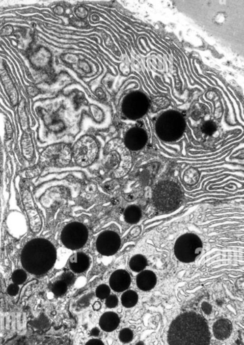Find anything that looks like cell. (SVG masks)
<instances>
[{
	"instance_id": "1",
	"label": "cell",
	"mask_w": 244,
	"mask_h": 345,
	"mask_svg": "<svg viewBox=\"0 0 244 345\" xmlns=\"http://www.w3.org/2000/svg\"><path fill=\"white\" fill-rule=\"evenodd\" d=\"M169 345H209L211 333L205 319L196 312H185L173 321L167 336Z\"/></svg>"
},
{
	"instance_id": "2",
	"label": "cell",
	"mask_w": 244,
	"mask_h": 345,
	"mask_svg": "<svg viewBox=\"0 0 244 345\" xmlns=\"http://www.w3.org/2000/svg\"><path fill=\"white\" fill-rule=\"evenodd\" d=\"M57 259L54 245L47 239L37 238L27 243L21 254V264L27 272L40 276L50 271Z\"/></svg>"
},
{
	"instance_id": "3",
	"label": "cell",
	"mask_w": 244,
	"mask_h": 345,
	"mask_svg": "<svg viewBox=\"0 0 244 345\" xmlns=\"http://www.w3.org/2000/svg\"><path fill=\"white\" fill-rule=\"evenodd\" d=\"M183 199L180 187L172 181H163L155 186L153 193V204L161 212H168L176 209Z\"/></svg>"
},
{
	"instance_id": "4",
	"label": "cell",
	"mask_w": 244,
	"mask_h": 345,
	"mask_svg": "<svg viewBox=\"0 0 244 345\" xmlns=\"http://www.w3.org/2000/svg\"><path fill=\"white\" fill-rule=\"evenodd\" d=\"M203 248L201 239L196 234L186 233L175 241V257L184 263H191L199 257Z\"/></svg>"
},
{
	"instance_id": "5",
	"label": "cell",
	"mask_w": 244,
	"mask_h": 345,
	"mask_svg": "<svg viewBox=\"0 0 244 345\" xmlns=\"http://www.w3.org/2000/svg\"><path fill=\"white\" fill-rule=\"evenodd\" d=\"M98 152L99 147L95 140L85 136L76 143L72 150V156L77 165L85 168L95 161Z\"/></svg>"
},
{
	"instance_id": "6",
	"label": "cell",
	"mask_w": 244,
	"mask_h": 345,
	"mask_svg": "<svg viewBox=\"0 0 244 345\" xmlns=\"http://www.w3.org/2000/svg\"><path fill=\"white\" fill-rule=\"evenodd\" d=\"M87 228L82 223L73 222L66 225L61 231V241L64 246L72 250H79L88 240Z\"/></svg>"
},
{
	"instance_id": "7",
	"label": "cell",
	"mask_w": 244,
	"mask_h": 345,
	"mask_svg": "<svg viewBox=\"0 0 244 345\" xmlns=\"http://www.w3.org/2000/svg\"><path fill=\"white\" fill-rule=\"evenodd\" d=\"M72 157V150L68 145L56 144L45 150L41 161L48 166L63 167L70 163Z\"/></svg>"
},
{
	"instance_id": "8",
	"label": "cell",
	"mask_w": 244,
	"mask_h": 345,
	"mask_svg": "<svg viewBox=\"0 0 244 345\" xmlns=\"http://www.w3.org/2000/svg\"><path fill=\"white\" fill-rule=\"evenodd\" d=\"M120 246V237L113 230L102 232L96 241L97 252L106 257L114 255L118 251Z\"/></svg>"
},
{
	"instance_id": "9",
	"label": "cell",
	"mask_w": 244,
	"mask_h": 345,
	"mask_svg": "<svg viewBox=\"0 0 244 345\" xmlns=\"http://www.w3.org/2000/svg\"><path fill=\"white\" fill-rule=\"evenodd\" d=\"M147 142V136L142 129H133L130 131L125 139V144L128 149L138 150L142 149Z\"/></svg>"
},
{
	"instance_id": "10",
	"label": "cell",
	"mask_w": 244,
	"mask_h": 345,
	"mask_svg": "<svg viewBox=\"0 0 244 345\" xmlns=\"http://www.w3.org/2000/svg\"><path fill=\"white\" fill-rule=\"evenodd\" d=\"M131 277L130 274L125 270H117L112 273L109 279L110 288L114 291H125L130 288Z\"/></svg>"
},
{
	"instance_id": "11",
	"label": "cell",
	"mask_w": 244,
	"mask_h": 345,
	"mask_svg": "<svg viewBox=\"0 0 244 345\" xmlns=\"http://www.w3.org/2000/svg\"><path fill=\"white\" fill-rule=\"evenodd\" d=\"M69 266L72 272L82 273L87 270L90 266L89 258L83 252H77L70 258Z\"/></svg>"
},
{
	"instance_id": "12",
	"label": "cell",
	"mask_w": 244,
	"mask_h": 345,
	"mask_svg": "<svg viewBox=\"0 0 244 345\" xmlns=\"http://www.w3.org/2000/svg\"><path fill=\"white\" fill-rule=\"evenodd\" d=\"M157 276L151 270H143L137 276L136 284L138 288L143 291L153 289L157 284Z\"/></svg>"
},
{
	"instance_id": "13",
	"label": "cell",
	"mask_w": 244,
	"mask_h": 345,
	"mask_svg": "<svg viewBox=\"0 0 244 345\" xmlns=\"http://www.w3.org/2000/svg\"><path fill=\"white\" fill-rule=\"evenodd\" d=\"M233 326L230 321L227 319H220L213 324L214 336L218 340L224 341L228 339L232 332Z\"/></svg>"
},
{
	"instance_id": "14",
	"label": "cell",
	"mask_w": 244,
	"mask_h": 345,
	"mask_svg": "<svg viewBox=\"0 0 244 345\" xmlns=\"http://www.w3.org/2000/svg\"><path fill=\"white\" fill-rule=\"evenodd\" d=\"M120 319L115 312H108L101 316L99 326L105 332H110L116 329L120 324Z\"/></svg>"
},
{
	"instance_id": "15",
	"label": "cell",
	"mask_w": 244,
	"mask_h": 345,
	"mask_svg": "<svg viewBox=\"0 0 244 345\" xmlns=\"http://www.w3.org/2000/svg\"><path fill=\"white\" fill-rule=\"evenodd\" d=\"M124 219L129 224H136L142 217L140 208L136 205H130L124 212Z\"/></svg>"
},
{
	"instance_id": "16",
	"label": "cell",
	"mask_w": 244,
	"mask_h": 345,
	"mask_svg": "<svg viewBox=\"0 0 244 345\" xmlns=\"http://www.w3.org/2000/svg\"><path fill=\"white\" fill-rule=\"evenodd\" d=\"M147 266V259L141 254L134 256L129 261L130 269L135 272L143 271Z\"/></svg>"
},
{
	"instance_id": "17",
	"label": "cell",
	"mask_w": 244,
	"mask_h": 345,
	"mask_svg": "<svg viewBox=\"0 0 244 345\" xmlns=\"http://www.w3.org/2000/svg\"><path fill=\"white\" fill-rule=\"evenodd\" d=\"M121 301H122L123 306H124L125 308H133L138 303V294L135 290H128L122 294Z\"/></svg>"
},
{
	"instance_id": "18",
	"label": "cell",
	"mask_w": 244,
	"mask_h": 345,
	"mask_svg": "<svg viewBox=\"0 0 244 345\" xmlns=\"http://www.w3.org/2000/svg\"><path fill=\"white\" fill-rule=\"evenodd\" d=\"M67 289H68V285L61 280L54 283L52 288V292L57 297H61L64 295L66 293Z\"/></svg>"
},
{
	"instance_id": "19",
	"label": "cell",
	"mask_w": 244,
	"mask_h": 345,
	"mask_svg": "<svg viewBox=\"0 0 244 345\" xmlns=\"http://www.w3.org/2000/svg\"><path fill=\"white\" fill-rule=\"evenodd\" d=\"M27 272L24 270H16L12 275V280L14 284L22 285L27 281Z\"/></svg>"
},
{
	"instance_id": "20",
	"label": "cell",
	"mask_w": 244,
	"mask_h": 345,
	"mask_svg": "<svg viewBox=\"0 0 244 345\" xmlns=\"http://www.w3.org/2000/svg\"><path fill=\"white\" fill-rule=\"evenodd\" d=\"M111 293V289L108 285L103 284L99 285L96 289V295L100 299L108 298Z\"/></svg>"
},
{
	"instance_id": "21",
	"label": "cell",
	"mask_w": 244,
	"mask_h": 345,
	"mask_svg": "<svg viewBox=\"0 0 244 345\" xmlns=\"http://www.w3.org/2000/svg\"><path fill=\"white\" fill-rule=\"evenodd\" d=\"M134 338V333L133 330L129 328H124L121 330L119 334V339L121 342L124 343H128L133 341Z\"/></svg>"
},
{
	"instance_id": "22",
	"label": "cell",
	"mask_w": 244,
	"mask_h": 345,
	"mask_svg": "<svg viewBox=\"0 0 244 345\" xmlns=\"http://www.w3.org/2000/svg\"><path fill=\"white\" fill-rule=\"evenodd\" d=\"M106 306L108 308H114L118 305V298L116 295H109L106 301Z\"/></svg>"
},
{
	"instance_id": "23",
	"label": "cell",
	"mask_w": 244,
	"mask_h": 345,
	"mask_svg": "<svg viewBox=\"0 0 244 345\" xmlns=\"http://www.w3.org/2000/svg\"><path fill=\"white\" fill-rule=\"evenodd\" d=\"M61 281H64L67 285L73 284L75 282V276L70 272H66L61 276Z\"/></svg>"
},
{
	"instance_id": "24",
	"label": "cell",
	"mask_w": 244,
	"mask_h": 345,
	"mask_svg": "<svg viewBox=\"0 0 244 345\" xmlns=\"http://www.w3.org/2000/svg\"><path fill=\"white\" fill-rule=\"evenodd\" d=\"M7 292L10 296H16L19 292V285L14 284H14H11L8 287Z\"/></svg>"
},
{
	"instance_id": "25",
	"label": "cell",
	"mask_w": 244,
	"mask_h": 345,
	"mask_svg": "<svg viewBox=\"0 0 244 345\" xmlns=\"http://www.w3.org/2000/svg\"><path fill=\"white\" fill-rule=\"evenodd\" d=\"M201 308L204 313L207 314V315H209V314H211V312H212V306L209 304V303L205 302V301L202 303Z\"/></svg>"
},
{
	"instance_id": "26",
	"label": "cell",
	"mask_w": 244,
	"mask_h": 345,
	"mask_svg": "<svg viewBox=\"0 0 244 345\" xmlns=\"http://www.w3.org/2000/svg\"><path fill=\"white\" fill-rule=\"evenodd\" d=\"M204 126H205V128H204V130H205V132H207V134L213 133V132H214L215 128L213 123L209 122L204 125Z\"/></svg>"
},
{
	"instance_id": "27",
	"label": "cell",
	"mask_w": 244,
	"mask_h": 345,
	"mask_svg": "<svg viewBox=\"0 0 244 345\" xmlns=\"http://www.w3.org/2000/svg\"><path fill=\"white\" fill-rule=\"evenodd\" d=\"M85 345H105L104 343L102 342L101 340L99 339H91L89 341H88Z\"/></svg>"
},
{
	"instance_id": "28",
	"label": "cell",
	"mask_w": 244,
	"mask_h": 345,
	"mask_svg": "<svg viewBox=\"0 0 244 345\" xmlns=\"http://www.w3.org/2000/svg\"><path fill=\"white\" fill-rule=\"evenodd\" d=\"M99 334H100V331L97 328H94L90 331V335L93 336V337H98Z\"/></svg>"
},
{
	"instance_id": "29",
	"label": "cell",
	"mask_w": 244,
	"mask_h": 345,
	"mask_svg": "<svg viewBox=\"0 0 244 345\" xmlns=\"http://www.w3.org/2000/svg\"><path fill=\"white\" fill-rule=\"evenodd\" d=\"M101 308V303L99 301H96L93 306V309L95 311H99Z\"/></svg>"
},
{
	"instance_id": "30",
	"label": "cell",
	"mask_w": 244,
	"mask_h": 345,
	"mask_svg": "<svg viewBox=\"0 0 244 345\" xmlns=\"http://www.w3.org/2000/svg\"><path fill=\"white\" fill-rule=\"evenodd\" d=\"M136 345H144V343H143V342H138V343H137V344Z\"/></svg>"
}]
</instances>
